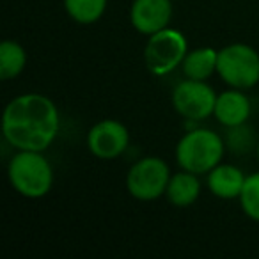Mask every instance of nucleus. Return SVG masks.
Instances as JSON below:
<instances>
[{
  "mask_svg": "<svg viewBox=\"0 0 259 259\" xmlns=\"http://www.w3.org/2000/svg\"><path fill=\"white\" fill-rule=\"evenodd\" d=\"M206 176H208L206 181H208L209 192L219 199H238L247 180L240 167L222 162L213 167Z\"/></svg>",
  "mask_w": 259,
  "mask_h": 259,
  "instance_id": "11",
  "label": "nucleus"
},
{
  "mask_svg": "<svg viewBox=\"0 0 259 259\" xmlns=\"http://www.w3.org/2000/svg\"><path fill=\"white\" fill-rule=\"evenodd\" d=\"M128 144V128L115 119H103V121L96 122L87 134V148L100 160L117 158L126 151Z\"/></svg>",
  "mask_w": 259,
  "mask_h": 259,
  "instance_id": "8",
  "label": "nucleus"
},
{
  "mask_svg": "<svg viewBox=\"0 0 259 259\" xmlns=\"http://www.w3.org/2000/svg\"><path fill=\"white\" fill-rule=\"evenodd\" d=\"M255 153H257V160H259V141H257V144H255Z\"/></svg>",
  "mask_w": 259,
  "mask_h": 259,
  "instance_id": "17",
  "label": "nucleus"
},
{
  "mask_svg": "<svg viewBox=\"0 0 259 259\" xmlns=\"http://www.w3.org/2000/svg\"><path fill=\"white\" fill-rule=\"evenodd\" d=\"M188 54V41L178 29L167 27L160 32L148 36L144 48L146 68L156 76L169 75L181 66Z\"/></svg>",
  "mask_w": 259,
  "mask_h": 259,
  "instance_id": "5",
  "label": "nucleus"
},
{
  "mask_svg": "<svg viewBox=\"0 0 259 259\" xmlns=\"http://www.w3.org/2000/svg\"><path fill=\"white\" fill-rule=\"evenodd\" d=\"M107 2L108 0H64V9L73 22L91 25L103 16Z\"/></svg>",
  "mask_w": 259,
  "mask_h": 259,
  "instance_id": "15",
  "label": "nucleus"
},
{
  "mask_svg": "<svg viewBox=\"0 0 259 259\" xmlns=\"http://www.w3.org/2000/svg\"><path fill=\"white\" fill-rule=\"evenodd\" d=\"M238 199L245 215L254 222H259V172L247 176L243 190Z\"/></svg>",
  "mask_w": 259,
  "mask_h": 259,
  "instance_id": "16",
  "label": "nucleus"
},
{
  "mask_svg": "<svg viewBox=\"0 0 259 259\" xmlns=\"http://www.w3.org/2000/svg\"><path fill=\"white\" fill-rule=\"evenodd\" d=\"M167 199L172 206L178 208H188L192 206L201 195V181L199 174H194L190 170H183L170 176V181L167 185L165 192Z\"/></svg>",
  "mask_w": 259,
  "mask_h": 259,
  "instance_id": "12",
  "label": "nucleus"
},
{
  "mask_svg": "<svg viewBox=\"0 0 259 259\" xmlns=\"http://www.w3.org/2000/svg\"><path fill=\"white\" fill-rule=\"evenodd\" d=\"M61 117L50 98L37 93L13 98L2 114V135L18 151H45L57 139Z\"/></svg>",
  "mask_w": 259,
  "mask_h": 259,
  "instance_id": "1",
  "label": "nucleus"
},
{
  "mask_svg": "<svg viewBox=\"0 0 259 259\" xmlns=\"http://www.w3.org/2000/svg\"><path fill=\"white\" fill-rule=\"evenodd\" d=\"M217 61H219V52L209 47L188 52L187 57L181 62L185 78L204 80L206 82L213 73H217Z\"/></svg>",
  "mask_w": 259,
  "mask_h": 259,
  "instance_id": "13",
  "label": "nucleus"
},
{
  "mask_svg": "<svg viewBox=\"0 0 259 259\" xmlns=\"http://www.w3.org/2000/svg\"><path fill=\"white\" fill-rule=\"evenodd\" d=\"M170 181V169L158 156H144L132 165L126 176V188L137 201L149 202L162 197Z\"/></svg>",
  "mask_w": 259,
  "mask_h": 259,
  "instance_id": "6",
  "label": "nucleus"
},
{
  "mask_svg": "<svg viewBox=\"0 0 259 259\" xmlns=\"http://www.w3.org/2000/svg\"><path fill=\"white\" fill-rule=\"evenodd\" d=\"M250 100L245 96L243 91L229 89L217 96L213 115L222 126L234 128V126H241L247 122V119L250 117Z\"/></svg>",
  "mask_w": 259,
  "mask_h": 259,
  "instance_id": "10",
  "label": "nucleus"
},
{
  "mask_svg": "<svg viewBox=\"0 0 259 259\" xmlns=\"http://www.w3.org/2000/svg\"><path fill=\"white\" fill-rule=\"evenodd\" d=\"M217 94L204 80L185 78L172 91V107L188 121H204L215 112Z\"/></svg>",
  "mask_w": 259,
  "mask_h": 259,
  "instance_id": "7",
  "label": "nucleus"
},
{
  "mask_svg": "<svg viewBox=\"0 0 259 259\" xmlns=\"http://www.w3.org/2000/svg\"><path fill=\"white\" fill-rule=\"evenodd\" d=\"M27 66V52L18 41L6 39L0 45V78L13 80Z\"/></svg>",
  "mask_w": 259,
  "mask_h": 259,
  "instance_id": "14",
  "label": "nucleus"
},
{
  "mask_svg": "<svg viewBox=\"0 0 259 259\" xmlns=\"http://www.w3.org/2000/svg\"><path fill=\"white\" fill-rule=\"evenodd\" d=\"M226 144L217 132L195 128L180 139L176 146L178 165L194 174H208L224 158Z\"/></svg>",
  "mask_w": 259,
  "mask_h": 259,
  "instance_id": "3",
  "label": "nucleus"
},
{
  "mask_svg": "<svg viewBox=\"0 0 259 259\" xmlns=\"http://www.w3.org/2000/svg\"><path fill=\"white\" fill-rule=\"evenodd\" d=\"M8 178L15 192L27 199L45 197L54 187V169L43 151H18L9 160Z\"/></svg>",
  "mask_w": 259,
  "mask_h": 259,
  "instance_id": "2",
  "label": "nucleus"
},
{
  "mask_svg": "<svg viewBox=\"0 0 259 259\" xmlns=\"http://www.w3.org/2000/svg\"><path fill=\"white\" fill-rule=\"evenodd\" d=\"M217 75L233 89H252L259 82V54L250 45H227L219 50Z\"/></svg>",
  "mask_w": 259,
  "mask_h": 259,
  "instance_id": "4",
  "label": "nucleus"
},
{
  "mask_svg": "<svg viewBox=\"0 0 259 259\" xmlns=\"http://www.w3.org/2000/svg\"><path fill=\"white\" fill-rule=\"evenodd\" d=\"M172 18L170 0H134L130 8L132 27L142 36H153L167 29Z\"/></svg>",
  "mask_w": 259,
  "mask_h": 259,
  "instance_id": "9",
  "label": "nucleus"
}]
</instances>
